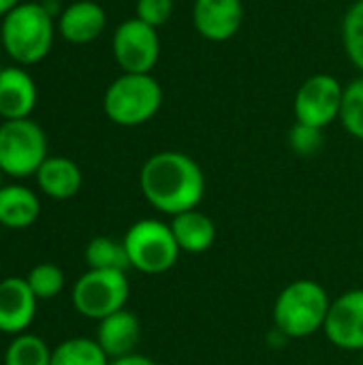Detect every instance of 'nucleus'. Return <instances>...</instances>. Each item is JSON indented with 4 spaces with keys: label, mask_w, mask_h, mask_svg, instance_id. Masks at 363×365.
<instances>
[{
    "label": "nucleus",
    "mask_w": 363,
    "mask_h": 365,
    "mask_svg": "<svg viewBox=\"0 0 363 365\" xmlns=\"http://www.w3.org/2000/svg\"><path fill=\"white\" fill-rule=\"evenodd\" d=\"M139 188L145 201L171 218L197 210L205 195V175L195 158L184 152H156L139 171Z\"/></svg>",
    "instance_id": "1"
},
{
    "label": "nucleus",
    "mask_w": 363,
    "mask_h": 365,
    "mask_svg": "<svg viewBox=\"0 0 363 365\" xmlns=\"http://www.w3.org/2000/svg\"><path fill=\"white\" fill-rule=\"evenodd\" d=\"M53 36V15L36 0H24L9 11L0 24V45L17 66L41 62L51 51Z\"/></svg>",
    "instance_id": "2"
},
{
    "label": "nucleus",
    "mask_w": 363,
    "mask_h": 365,
    "mask_svg": "<svg viewBox=\"0 0 363 365\" xmlns=\"http://www.w3.org/2000/svg\"><path fill=\"white\" fill-rule=\"evenodd\" d=\"M332 299L315 280H295L280 291L274 304V323L289 340H302L325 327Z\"/></svg>",
    "instance_id": "3"
},
{
    "label": "nucleus",
    "mask_w": 363,
    "mask_h": 365,
    "mask_svg": "<svg viewBox=\"0 0 363 365\" xmlns=\"http://www.w3.org/2000/svg\"><path fill=\"white\" fill-rule=\"evenodd\" d=\"M163 107V88L152 73H122L103 96L105 115L118 126H141L156 118Z\"/></svg>",
    "instance_id": "4"
},
{
    "label": "nucleus",
    "mask_w": 363,
    "mask_h": 365,
    "mask_svg": "<svg viewBox=\"0 0 363 365\" xmlns=\"http://www.w3.org/2000/svg\"><path fill=\"white\" fill-rule=\"evenodd\" d=\"M122 242L131 267L150 276L169 272L182 252L171 227L156 218H143L131 225Z\"/></svg>",
    "instance_id": "5"
},
{
    "label": "nucleus",
    "mask_w": 363,
    "mask_h": 365,
    "mask_svg": "<svg viewBox=\"0 0 363 365\" xmlns=\"http://www.w3.org/2000/svg\"><path fill=\"white\" fill-rule=\"evenodd\" d=\"M47 160V135L30 118L4 120L0 124V171L21 180L36 175Z\"/></svg>",
    "instance_id": "6"
},
{
    "label": "nucleus",
    "mask_w": 363,
    "mask_h": 365,
    "mask_svg": "<svg viewBox=\"0 0 363 365\" xmlns=\"http://www.w3.org/2000/svg\"><path fill=\"white\" fill-rule=\"evenodd\" d=\"M131 295L126 272L88 269L71 291L73 308L92 321H103L109 314L124 310Z\"/></svg>",
    "instance_id": "7"
},
{
    "label": "nucleus",
    "mask_w": 363,
    "mask_h": 365,
    "mask_svg": "<svg viewBox=\"0 0 363 365\" xmlns=\"http://www.w3.org/2000/svg\"><path fill=\"white\" fill-rule=\"evenodd\" d=\"M111 51L124 73H152L160 58V38L156 28L133 17L122 21L111 38Z\"/></svg>",
    "instance_id": "8"
},
{
    "label": "nucleus",
    "mask_w": 363,
    "mask_h": 365,
    "mask_svg": "<svg viewBox=\"0 0 363 365\" xmlns=\"http://www.w3.org/2000/svg\"><path fill=\"white\" fill-rule=\"evenodd\" d=\"M342 96L344 88L334 75H312L308 77L293 101V111L297 122L315 126V128H325L334 120H340L342 111Z\"/></svg>",
    "instance_id": "9"
},
{
    "label": "nucleus",
    "mask_w": 363,
    "mask_h": 365,
    "mask_svg": "<svg viewBox=\"0 0 363 365\" xmlns=\"http://www.w3.org/2000/svg\"><path fill=\"white\" fill-rule=\"evenodd\" d=\"M323 331L338 349L363 351V289L347 291L332 302Z\"/></svg>",
    "instance_id": "10"
},
{
    "label": "nucleus",
    "mask_w": 363,
    "mask_h": 365,
    "mask_svg": "<svg viewBox=\"0 0 363 365\" xmlns=\"http://www.w3.org/2000/svg\"><path fill=\"white\" fill-rule=\"evenodd\" d=\"M193 24L205 41L225 43L240 32L244 4L242 0H195Z\"/></svg>",
    "instance_id": "11"
},
{
    "label": "nucleus",
    "mask_w": 363,
    "mask_h": 365,
    "mask_svg": "<svg viewBox=\"0 0 363 365\" xmlns=\"http://www.w3.org/2000/svg\"><path fill=\"white\" fill-rule=\"evenodd\" d=\"M36 304L39 299L26 278L11 276L0 280V334H26L36 317Z\"/></svg>",
    "instance_id": "12"
},
{
    "label": "nucleus",
    "mask_w": 363,
    "mask_h": 365,
    "mask_svg": "<svg viewBox=\"0 0 363 365\" xmlns=\"http://www.w3.org/2000/svg\"><path fill=\"white\" fill-rule=\"evenodd\" d=\"M107 26L105 9L94 0H75L58 17V32L73 45L96 41Z\"/></svg>",
    "instance_id": "13"
},
{
    "label": "nucleus",
    "mask_w": 363,
    "mask_h": 365,
    "mask_svg": "<svg viewBox=\"0 0 363 365\" xmlns=\"http://www.w3.org/2000/svg\"><path fill=\"white\" fill-rule=\"evenodd\" d=\"M36 83L24 66H4L0 73V118H30L36 107Z\"/></svg>",
    "instance_id": "14"
},
{
    "label": "nucleus",
    "mask_w": 363,
    "mask_h": 365,
    "mask_svg": "<svg viewBox=\"0 0 363 365\" xmlns=\"http://www.w3.org/2000/svg\"><path fill=\"white\" fill-rule=\"evenodd\" d=\"M141 338V323L131 310H120L98 321L96 342L109 359H120L135 353Z\"/></svg>",
    "instance_id": "15"
},
{
    "label": "nucleus",
    "mask_w": 363,
    "mask_h": 365,
    "mask_svg": "<svg viewBox=\"0 0 363 365\" xmlns=\"http://www.w3.org/2000/svg\"><path fill=\"white\" fill-rule=\"evenodd\" d=\"M34 178L41 192L56 201L73 199L83 184L79 165L66 156H47Z\"/></svg>",
    "instance_id": "16"
},
{
    "label": "nucleus",
    "mask_w": 363,
    "mask_h": 365,
    "mask_svg": "<svg viewBox=\"0 0 363 365\" xmlns=\"http://www.w3.org/2000/svg\"><path fill=\"white\" fill-rule=\"evenodd\" d=\"M169 227L173 231V237L180 250L188 255H203L216 242L214 220L199 210H190V212H182L173 216Z\"/></svg>",
    "instance_id": "17"
},
{
    "label": "nucleus",
    "mask_w": 363,
    "mask_h": 365,
    "mask_svg": "<svg viewBox=\"0 0 363 365\" xmlns=\"http://www.w3.org/2000/svg\"><path fill=\"white\" fill-rule=\"evenodd\" d=\"M41 214V201L34 190L21 184H9L0 188V227L21 231L36 222Z\"/></svg>",
    "instance_id": "18"
},
{
    "label": "nucleus",
    "mask_w": 363,
    "mask_h": 365,
    "mask_svg": "<svg viewBox=\"0 0 363 365\" xmlns=\"http://www.w3.org/2000/svg\"><path fill=\"white\" fill-rule=\"evenodd\" d=\"M109 357L96 340L68 338L51 349V365H109Z\"/></svg>",
    "instance_id": "19"
},
{
    "label": "nucleus",
    "mask_w": 363,
    "mask_h": 365,
    "mask_svg": "<svg viewBox=\"0 0 363 365\" xmlns=\"http://www.w3.org/2000/svg\"><path fill=\"white\" fill-rule=\"evenodd\" d=\"M86 263L90 269H116L126 272L131 267L128 255L124 248V242H118L113 237H94L86 246Z\"/></svg>",
    "instance_id": "20"
},
{
    "label": "nucleus",
    "mask_w": 363,
    "mask_h": 365,
    "mask_svg": "<svg viewBox=\"0 0 363 365\" xmlns=\"http://www.w3.org/2000/svg\"><path fill=\"white\" fill-rule=\"evenodd\" d=\"M2 365H51V349L43 338L26 331L13 336L4 351Z\"/></svg>",
    "instance_id": "21"
},
{
    "label": "nucleus",
    "mask_w": 363,
    "mask_h": 365,
    "mask_svg": "<svg viewBox=\"0 0 363 365\" xmlns=\"http://www.w3.org/2000/svg\"><path fill=\"white\" fill-rule=\"evenodd\" d=\"M64 272L56 263H39L30 269L26 276L28 287L36 295V299H53L62 293L64 289Z\"/></svg>",
    "instance_id": "22"
},
{
    "label": "nucleus",
    "mask_w": 363,
    "mask_h": 365,
    "mask_svg": "<svg viewBox=\"0 0 363 365\" xmlns=\"http://www.w3.org/2000/svg\"><path fill=\"white\" fill-rule=\"evenodd\" d=\"M342 43L349 60L363 73V0H357L342 19Z\"/></svg>",
    "instance_id": "23"
},
{
    "label": "nucleus",
    "mask_w": 363,
    "mask_h": 365,
    "mask_svg": "<svg viewBox=\"0 0 363 365\" xmlns=\"http://www.w3.org/2000/svg\"><path fill=\"white\" fill-rule=\"evenodd\" d=\"M340 122L349 135L363 141V75L344 88Z\"/></svg>",
    "instance_id": "24"
},
{
    "label": "nucleus",
    "mask_w": 363,
    "mask_h": 365,
    "mask_svg": "<svg viewBox=\"0 0 363 365\" xmlns=\"http://www.w3.org/2000/svg\"><path fill=\"white\" fill-rule=\"evenodd\" d=\"M325 143L323 128H315L302 122H295V126L289 130V145L297 156H315Z\"/></svg>",
    "instance_id": "25"
},
{
    "label": "nucleus",
    "mask_w": 363,
    "mask_h": 365,
    "mask_svg": "<svg viewBox=\"0 0 363 365\" xmlns=\"http://www.w3.org/2000/svg\"><path fill=\"white\" fill-rule=\"evenodd\" d=\"M173 6V0H137L135 17L152 28H160L171 19Z\"/></svg>",
    "instance_id": "26"
},
{
    "label": "nucleus",
    "mask_w": 363,
    "mask_h": 365,
    "mask_svg": "<svg viewBox=\"0 0 363 365\" xmlns=\"http://www.w3.org/2000/svg\"><path fill=\"white\" fill-rule=\"evenodd\" d=\"M109 365H156V361H152L145 355L133 353V355H126V357H120V359H111Z\"/></svg>",
    "instance_id": "27"
},
{
    "label": "nucleus",
    "mask_w": 363,
    "mask_h": 365,
    "mask_svg": "<svg viewBox=\"0 0 363 365\" xmlns=\"http://www.w3.org/2000/svg\"><path fill=\"white\" fill-rule=\"evenodd\" d=\"M24 0H0V17H4L9 11H13L17 4H21Z\"/></svg>",
    "instance_id": "28"
},
{
    "label": "nucleus",
    "mask_w": 363,
    "mask_h": 365,
    "mask_svg": "<svg viewBox=\"0 0 363 365\" xmlns=\"http://www.w3.org/2000/svg\"><path fill=\"white\" fill-rule=\"evenodd\" d=\"M36 2H41V4H45V6H58L62 0H36Z\"/></svg>",
    "instance_id": "29"
},
{
    "label": "nucleus",
    "mask_w": 363,
    "mask_h": 365,
    "mask_svg": "<svg viewBox=\"0 0 363 365\" xmlns=\"http://www.w3.org/2000/svg\"><path fill=\"white\" fill-rule=\"evenodd\" d=\"M0 188H2V171H0Z\"/></svg>",
    "instance_id": "30"
},
{
    "label": "nucleus",
    "mask_w": 363,
    "mask_h": 365,
    "mask_svg": "<svg viewBox=\"0 0 363 365\" xmlns=\"http://www.w3.org/2000/svg\"><path fill=\"white\" fill-rule=\"evenodd\" d=\"M2 68H4V66H2V62H0V73H2Z\"/></svg>",
    "instance_id": "31"
}]
</instances>
